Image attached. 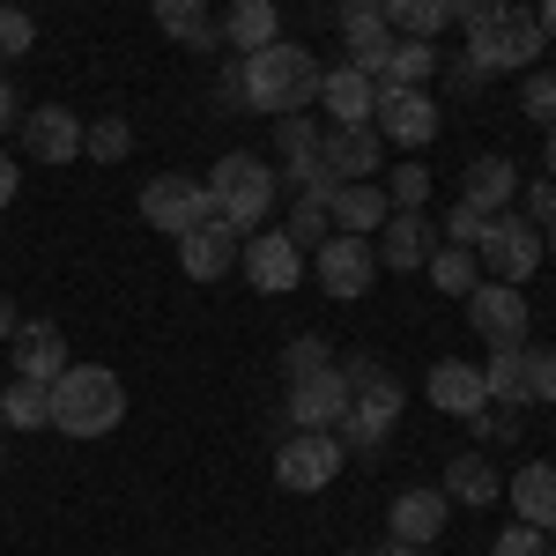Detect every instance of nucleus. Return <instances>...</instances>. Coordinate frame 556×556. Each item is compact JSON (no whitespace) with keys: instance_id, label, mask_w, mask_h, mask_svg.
Masks as SVG:
<instances>
[{"instance_id":"nucleus-1","label":"nucleus","mask_w":556,"mask_h":556,"mask_svg":"<svg viewBox=\"0 0 556 556\" xmlns=\"http://www.w3.org/2000/svg\"><path fill=\"white\" fill-rule=\"evenodd\" d=\"M319 75H327V67H319L304 45L275 38V45H260V52L238 60V97H245L253 112H267V119H290L304 104H319Z\"/></svg>"},{"instance_id":"nucleus-2","label":"nucleus","mask_w":556,"mask_h":556,"mask_svg":"<svg viewBox=\"0 0 556 556\" xmlns=\"http://www.w3.org/2000/svg\"><path fill=\"white\" fill-rule=\"evenodd\" d=\"M119 416H127L119 371H104V364H67V371L52 379V430H60V438H104V430H119Z\"/></svg>"},{"instance_id":"nucleus-3","label":"nucleus","mask_w":556,"mask_h":556,"mask_svg":"<svg viewBox=\"0 0 556 556\" xmlns=\"http://www.w3.org/2000/svg\"><path fill=\"white\" fill-rule=\"evenodd\" d=\"M534 52H542V23H534V8H519V0H490V15L468 30L475 75H527Z\"/></svg>"},{"instance_id":"nucleus-4","label":"nucleus","mask_w":556,"mask_h":556,"mask_svg":"<svg viewBox=\"0 0 556 556\" xmlns=\"http://www.w3.org/2000/svg\"><path fill=\"white\" fill-rule=\"evenodd\" d=\"M201 186L215 193V208H223L230 230H253V223H267V208H275V164H260L245 149L215 156V172L201 178Z\"/></svg>"},{"instance_id":"nucleus-5","label":"nucleus","mask_w":556,"mask_h":556,"mask_svg":"<svg viewBox=\"0 0 556 556\" xmlns=\"http://www.w3.org/2000/svg\"><path fill=\"white\" fill-rule=\"evenodd\" d=\"M141 223L186 238V230H201V223H223V208H215V193L201 186V178L164 172V178H149V186H141Z\"/></svg>"},{"instance_id":"nucleus-6","label":"nucleus","mask_w":556,"mask_h":556,"mask_svg":"<svg viewBox=\"0 0 556 556\" xmlns=\"http://www.w3.org/2000/svg\"><path fill=\"white\" fill-rule=\"evenodd\" d=\"M349 445L334 430H290L282 438V453H275V482L290 490V497H312V490H327L334 475H342Z\"/></svg>"},{"instance_id":"nucleus-7","label":"nucleus","mask_w":556,"mask_h":556,"mask_svg":"<svg viewBox=\"0 0 556 556\" xmlns=\"http://www.w3.org/2000/svg\"><path fill=\"white\" fill-rule=\"evenodd\" d=\"M475 260L490 267V282H513L519 290V282H534V267H542V230H534L527 215H490Z\"/></svg>"},{"instance_id":"nucleus-8","label":"nucleus","mask_w":556,"mask_h":556,"mask_svg":"<svg viewBox=\"0 0 556 556\" xmlns=\"http://www.w3.org/2000/svg\"><path fill=\"white\" fill-rule=\"evenodd\" d=\"M371 127H379V141H401V149L416 156V149H430V141H438V97H430V89H393V83H379Z\"/></svg>"},{"instance_id":"nucleus-9","label":"nucleus","mask_w":556,"mask_h":556,"mask_svg":"<svg viewBox=\"0 0 556 556\" xmlns=\"http://www.w3.org/2000/svg\"><path fill=\"white\" fill-rule=\"evenodd\" d=\"M460 304H468V327L490 349H527V290H513V282H475Z\"/></svg>"},{"instance_id":"nucleus-10","label":"nucleus","mask_w":556,"mask_h":556,"mask_svg":"<svg viewBox=\"0 0 556 556\" xmlns=\"http://www.w3.org/2000/svg\"><path fill=\"white\" fill-rule=\"evenodd\" d=\"M312 267H319V290H327V298H364V290H371V275H379V245L334 230V238L312 253Z\"/></svg>"},{"instance_id":"nucleus-11","label":"nucleus","mask_w":556,"mask_h":556,"mask_svg":"<svg viewBox=\"0 0 556 556\" xmlns=\"http://www.w3.org/2000/svg\"><path fill=\"white\" fill-rule=\"evenodd\" d=\"M304 260L312 253H304L290 230H253V238H245V282H253L260 298H282V290H298Z\"/></svg>"},{"instance_id":"nucleus-12","label":"nucleus","mask_w":556,"mask_h":556,"mask_svg":"<svg viewBox=\"0 0 556 556\" xmlns=\"http://www.w3.org/2000/svg\"><path fill=\"white\" fill-rule=\"evenodd\" d=\"M290 430H342L349 416V379H342V364L334 371H312V379H290Z\"/></svg>"},{"instance_id":"nucleus-13","label":"nucleus","mask_w":556,"mask_h":556,"mask_svg":"<svg viewBox=\"0 0 556 556\" xmlns=\"http://www.w3.org/2000/svg\"><path fill=\"white\" fill-rule=\"evenodd\" d=\"M438 253V223L424 208H393L379 223V267H401V275H416L424 260Z\"/></svg>"},{"instance_id":"nucleus-14","label":"nucleus","mask_w":556,"mask_h":556,"mask_svg":"<svg viewBox=\"0 0 556 556\" xmlns=\"http://www.w3.org/2000/svg\"><path fill=\"white\" fill-rule=\"evenodd\" d=\"M23 149H30V164H75L83 156V119L67 104H38V112H23Z\"/></svg>"},{"instance_id":"nucleus-15","label":"nucleus","mask_w":556,"mask_h":556,"mask_svg":"<svg viewBox=\"0 0 556 556\" xmlns=\"http://www.w3.org/2000/svg\"><path fill=\"white\" fill-rule=\"evenodd\" d=\"M386 215H393V201H386L379 178H349V186H334V193H327V223H334V230H349V238H379Z\"/></svg>"},{"instance_id":"nucleus-16","label":"nucleus","mask_w":556,"mask_h":556,"mask_svg":"<svg viewBox=\"0 0 556 556\" xmlns=\"http://www.w3.org/2000/svg\"><path fill=\"white\" fill-rule=\"evenodd\" d=\"M386 156L379 127H327V141H319V164H327V178L334 186H349V178H371Z\"/></svg>"},{"instance_id":"nucleus-17","label":"nucleus","mask_w":556,"mask_h":556,"mask_svg":"<svg viewBox=\"0 0 556 556\" xmlns=\"http://www.w3.org/2000/svg\"><path fill=\"white\" fill-rule=\"evenodd\" d=\"M319 104H327V119L334 127H371V104H379V83L364 75V67H327L319 75Z\"/></svg>"},{"instance_id":"nucleus-18","label":"nucleus","mask_w":556,"mask_h":556,"mask_svg":"<svg viewBox=\"0 0 556 556\" xmlns=\"http://www.w3.org/2000/svg\"><path fill=\"white\" fill-rule=\"evenodd\" d=\"M445 519H453V497H445V490H401L393 513H386V527H393V542L430 549V542L445 534Z\"/></svg>"},{"instance_id":"nucleus-19","label":"nucleus","mask_w":556,"mask_h":556,"mask_svg":"<svg viewBox=\"0 0 556 556\" xmlns=\"http://www.w3.org/2000/svg\"><path fill=\"white\" fill-rule=\"evenodd\" d=\"M424 401L438 408V416H475V408L490 401V393H482V364H468V356H445V364H430Z\"/></svg>"},{"instance_id":"nucleus-20","label":"nucleus","mask_w":556,"mask_h":556,"mask_svg":"<svg viewBox=\"0 0 556 556\" xmlns=\"http://www.w3.org/2000/svg\"><path fill=\"white\" fill-rule=\"evenodd\" d=\"M178 267H186L193 282H223V275L238 267V230H230V223L186 230V238H178Z\"/></svg>"},{"instance_id":"nucleus-21","label":"nucleus","mask_w":556,"mask_h":556,"mask_svg":"<svg viewBox=\"0 0 556 556\" xmlns=\"http://www.w3.org/2000/svg\"><path fill=\"white\" fill-rule=\"evenodd\" d=\"M8 356H15V379H60L67 371V342H60V327H45V319H23L15 327V342H8Z\"/></svg>"},{"instance_id":"nucleus-22","label":"nucleus","mask_w":556,"mask_h":556,"mask_svg":"<svg viewBox=\"0 0 556 556\" xmlns=\"http://www.w3.org/2000/svg\"><path fill=\"white\" fill-rule=\"evenodd\" d=\"M513 193H519V164L513 156H475L468 178H460V201H468L475 215H505Z\"/></svg>"},{"instance_id":"nucleus-23","label":"nucleus","mask_w":556,"mask_h":556,"mask_svg":"<svg viewBox=\"0 0 556 556\" xmlns=\"http://www.w3.org/2000/svg\"><path fill=\"white\" fill-rule=\"evenodd\" d=\"M505 497H513V513L527 519V527L549 534V527H556V460H527V468L505 482Z\"/></svg>"},{"instance_id":"nucleus-24","label":"nucleus","mask_w":556,"mask_h":556,"mask_svg":"<svg viewBox=\"0 0 556 556\" xmlns=\"http://www.w3.org/2000/svg\"><path fill=\"white\" fill-rule=\"evenodd\" d=\"M445 497L482 513V505H497V497H505V475L490 468L482 453H453V460H445Z\"/></svg>"},{"instance_id":"nucleus-25","label":"nucleus","mask_w":556,"mask_h":556,"mask_svg":"<svg viewBox=\"0 0 556 556\" xmlns=\"http://www.w3.org/2000/svg\"><path fill=\"white\" fill-rule=\"evenodd\" d=\"M215 30H223V45H238V52H260V45L282 38V15H275V0H230Z\"/></svg>"},{"instance_id":"nucleus-26","label":"nucleus","mask_w":556,"mask_h":556,"mask_svg":"<svg viewBox=\"0 0 556 556\" xmlns=\"http://www.w3.org/2000/svg\"><path fill=\"white\" fill-rule=\"evenodd\" d=\"M482 393L505 401V408H527V401H534V356H527V349H490V364H482Z\"/></svg>"},{"instance_id":"nucleus-27","label":"nucleus","mask_w":556,"mask_h":556,"mask_svg":"<svg viewBox=\"0 0 556 556\" xmlns=\"http://www.w3.org/2000/svg\"><path fill=\"white\" fill-rule=\"evenodd\" d=\"M149 15H156V30L178 45H193V52H208L223 30L208 23V0H149Z\"/></svg>"},{"instance_id":"nucleus-28","label":"nucleus","mask_w":556,"mask_h":556,"mask_svg":"<svg viewBox=\"0 0 556 556\" xmlns=\"http://www.w3.org/2000/svg\"><path fill=\"white\" fill-rule=\"evenodd\" d=\"M0 424L8 430H52V386L45 379H8L0 386Z\"/></svg>"},{"instance_id":"nucleus-29","label":"nucleus","mask_w":556,"mask_h":556,"mask_svg":"<svg viewBox=\"0 0 556 556\" xmlns=\"http://www.w3.org/2000/svg\"><path fill=\"white\" fill-rule=\"evenodd\" d=\"M393 45H401V30H393L386 15H371V23H349V67H364V75L379 83L386 60H393Z\"/></svg>"},{"instance_id":"nucleus-30","label":"nucleus","mask_w":556,"mask_h":556,"mask_svg":"<svg viewBox=\"0 0 556 556\" xmlns=\"http://www.w3.org/2000/svg\"><path fill=\"white\" fill-rule=\"evenodd\" d=\"M386 23L401 30V38H438L445 23H453V0H386Z\"/></svg>"},{"instance_id":"nucleus-31","label":"nucleus","mask_w":556,"mask_h":556,"mask_svg":"<svg viewBox=\"0 0 556 556\" xmlns=\"http://www.w3.org/2000/svg\"><path fill=\"white\" fill-rule=\"evenodd\" d=\"M430 75H438V45L401 38V45H393V60H386V75H379V83H393V89H424Z\"/></svg>"},{"instance_id":"nucleus-32","label":"nucleus","mask_w":556,"mask_h":556,"mask_svg":"<svg viewBox=\"0 0 556 556\" xmlns=\"http://www.w3.org/2000/svg\"><path fill=\"white\" fill-rule=\"evenodd\" d=\"M424 275H430V290L468 298V290H475V253H468V245H438V253L424 260Z\"/></svg>"},{"instance_id":"nucleus-33","label":"nucleus","mask_w":556,"mask_h":556,"mask_svg":"<svg viewBox=\"0 0 556 556\" xmlns=\"http://www.w3.org/2000/svg\"><path fill=\"white\" fill-rule=\"evenodd\" d=\"M127 149H134V127L112 112V119H97V127H83V156L89 164H127Z\"/></svg>"},{"instance_id":"nucleus-34","label":"nucleus","mask_w":556,"mask_h":556,"mask_svg":"<svg viewBox=\"0 0 556 556\" xmlns=\"http://www.w3.org/2000/svg\"><path fill=\"white\" fill-rule=\"evenodd\" d=\"M312 371H334L327 334H290V349H282V379H312Z\"/></svg>"},{"instance_id":"nucleus-35","label":"nucleus","mask_w":556,"mask_h":556,"mask_svg":"<svg viewBox=\"0 0 556 556\" xmlns=\"http://www.w3.org/2000/svg\"><path fill=\"white\" fill-rule=\"evenodd\" d=\"M290 238H298L304 253H319L327 238H334V223H327V201H312V193H298V208H290V223H282Z\"/></svg>"},{"instance_id":"nucleus-36","label":"nucleus","mask_w":556,"mask_h":556,"mask_svg":"<svg viewBox=\"0 0 556 556\" xmlns=\"http://www.w3.org/2000/svg\"><path fill=\"white\" fill-rule=\"evenodd\" d=\"M519 112L534 127H556V75L549 67H527V89H519Z\"/></svg>"},{"instance_id":"nucleus-37","label":"nucleus","mask_w":556,"mask_h":556,"mask_svg":"<svg viewBox=\"0 0 556 556\" xmlns=\"http://www.w3.org/2000/svg\"><path fill=\"white\" fill-rule=\"evenodd\" d=\"M386 201H393V208H424L430 201V172L424 164H393V172H386Z\"/></svg>"},{"instance_id":"nucleus-38","label":"nucleus","mask_w":556,"mask_h":556,"mask_svg":"<svg viewBox=\"0 0 556 556\" xmlns=\"http://www.w3.org/2000/svg\"><path fill=\"white\" fill-rule=\"evenodd\" d=\"M30 45H38V23H30L15 0H0V60H23Z\"/></svg>"},{"instance_id":"nucleus-39","label":"nucleus","mask_w":556,"mask_h":556,"mask_svg":"<svg viewBox=\"0 0 556 556\" xmlns=\"http://www.w3.org/2000/svg\"><path fill=\"white\" fill-rule=\"evenodd\" d=\"M490 556H549V534L527 527V519H513V527L497 534V549H490Z\"/></svg>"},{"instance_id":"nucleus-40","label":"nucleus","mask_w":556,"mask_h":556,"mask_svg":"<svg viewBox=\"0 0 556 556\" xmlns=\"http://www.w3.org/2000/svg\"><path fill=\"white\" fill-rule=\"evenodd\" d=\"M482 223H490V215H475L468 201H460V208L445 215V245H468V253H475V245H482Z\"/></svg>"},{"instance_id":"nucleus-41","label":"nucleus","mask_w":556,"mask_h":556,"mask_svg":"<svg viewBox=\"0 0 556 556\" xmlns=\"http://www.w3.org/2000/svg\"><path fill=\"white\" fill-rule=\"evenodd\" d=\"M519 215H527V223H556V178L549 172L527 186V208H519Z\"/></svg>"},{"instance_id":"nucleus-42","label":"nucleus","mask_w":556,"mask_h":556,"mask_svg":"<svg viewBox=\"0 0 556 556\" xmlns=\"http://www.w3.org/2000/svg\"><path fill=\"white\" fill-rule=\"evenodd\" d=\"M534 401H556V349L534 356Z\"/></svg>"},{"instance_id":"nucleus-43","label":"nucleus","mask_w":556,"mask_h":556,"mask_svg":"<svg viewBox=\"0 0 556 556\" xmlns=\"http://www.w3.org/2000/svg\"><path fill=\"white\" fill-rule=\"evenodd\" d=\"M482 15H490V0H453V23H468V30H475Z\"/></svg>"},{"instance_id":"nucleus-44","label":"nucleus","mask_w":556,"mask_h":556,"mask_svg":"<svg viewBox=\"0 0 556 556\" xmlns=\"http://www.w3.org/2000/svg\"><path fill=\"white\" fill-rule=\"evenodd\" d=\"M15 186H23V172H15V164H8V156H0V208H8V201H15Z\"/></svg>"},{"instance_id":"nucleus-45","label":"nucleus","mask_w":556,"mask_h":556,"mask_svg":"<svg viewBox=\"0 0 556 556\" xmlns=\"http://www.w3.org/2000/svg\"><path fill=\"white\" fill-rule=\"evenodd\" d=\"M534 23H542V45H556V0H542V8H534Z\"/></svg>"},{"instance_id":"nucleus-46","label":"nucleus","mask_w":556,"mask_h":556,"mask_svg":"<svg viewBox=\"0 0 556 556\" xmlns=\"http://www.w3.org/2000/svg\"><path fill=\"white\" fill-rule=\"evenodd\" d=\"M15 327H23V312H15V304L0 298V342H15Z\"/></svg>"},{"instance_id":"nucleus-47","label":"nucleus","mask_w":556,"mask_h":556,"mask_svg":"<svg viewBox=\"0 0 556 556\" xmlns=\"http://www.w3.org/2000/svg\"><path fill=\"white\" fill-rule=\"evenodd\" d=\"M8 127H15V89L0 83V134H8Z\"/></svg>"},{"instance_id":"nucleus-48","label":"nucleus","mask_w":556,"mask_h":556,"mask_svg":"<svg viewBox=\"0 0 556 556\" xmlns=\"http://www.w3.org/2000/svg\"><path fill=\"white\" fill-rule=\"evenodd\" d=\"M379 556H424V549H416V542H386Z\"/></svg>"},{"instance_id":"nucleus-49","label":"nucleus","mask_w":556,"mask_h":556,"mask_svg":"<svg viewBox=\"0 0 556 556\" xmlns=\"http://www.w3.org/2000/svg\"><path fill=\"white\" fill-rule=\"evenodd\" d=\"M542 164H549V178H556V127H549V149H542Z\"/></svg>"},{"instance_id":"nucleus-50","label":"nucleus","mask_w":556,"mask_h":556,"mask_svg":"<svg viewBox=\"0 0 556 556\" xmlns=\"http://www.w3.org/2000/svg\"><path fill=\"white\" fill-rule=\"evenodd\" d=\"M542 253H549V260H556V223H549V238H542Z\"/></svg>"},{"instance_id":"nucleus-51","label":"nucleus","mask_w":556,"mask_h":556,"mask_svg":"<svg viewBox=\"0 0 556 556\" xmlns=\"http://www.w3.org/2000/svg\"><path fill=\"white\" fill-rule=\"evenodd\" d=\"M349 556H379V549H349Z\"/></svg>"},{"instance_id":"nucleus-52","label":"nucleus","mask_w":556,"mask_h":556,"mask_svg":"<svg viewBox=\"0 0 556 556\" xmlns=\"http://www.w3.org/2000/svg\"><path fill=\"white\" fill-rule=\"evenodd\" d=\"M549 556H556V527H549Z\"/></svg>"},{"instance_id":"nucleus-53","label":"nucleus","mask_w":556,"mask_h":556,"mask_svg":"<svg viewBox=\"0 0 556 556\" xmlns=\"http://www.w3.org/2000/svg\"><path fill=\"white\" fill-rule=\"evenodd\" d=\"M0 386H8V379H0Z\"/></svg>"}]
</instances>
